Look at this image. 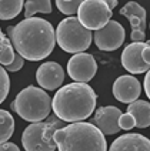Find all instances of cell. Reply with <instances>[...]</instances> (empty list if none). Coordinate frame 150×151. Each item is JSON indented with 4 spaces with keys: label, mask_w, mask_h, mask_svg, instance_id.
Returning <instances> with one entry per match:
<instances>
[{
    "label": "cell",
    "mask_w": 150,
    "mask_h": 151,
    "mask_svg": "<svg viewBox=\"0 0 150 151\" xmlns=\"http://www.w3.org/2000/svg\"><path fill=\"white\" fill-rule=\"evenodd\" d=\"M83 0H56V6L59 12H62L66 16H73L79 12V7Z\"/></svg>",
    "instance_id": "44dd1931"
},
{
    "label": "cell",
    "mask_w": 150,
    "mask_h": 151,
    "mask_svg": "<svg viewBox=\"0 0 150 151\" xmlns=\"http://www.w3.org/2000/svg\"><path fill=\"white\" fill-rule=\"evenodd\" d=\"M7 34L16 53L29 61L46 59L56 44V30L40 17H27L14 27L10 26Z\"/></svg>",
    "instance_id": "6da1fadb"
},
{
    "label": "cell",
    "mask_w": 150,
    "mask_h": 151,
    "mask_svg": "<svg viewBox=\"0 0 150 151\" xmlns=\"http://www.w3.org/2000/svg\"><path fill=\"white\" fill-rule=\"evenodd\" d=\"M97 94L87 83H70L60 87L51 99L54 116L63 121L77 123L89 118L96 110Z\"/></svg>",
    "instance_id": "7a4b0ae2"
},
{
    "label": "cell",
    "mask_w": 150,
    "mask_h": 151,
    "mask_svg": "<svg viewBox=\"0 0 150 151\" xmlns=\"http://www.w3.org/2000/svg\"><path fill=\"white\" fill-rule=\"evenodd\" d=\"M144 91H146V96L150 99V70L144 76Z\"/></svg>",
    "instance_id": "4316f807"
},
{
    "label": "cell",
    "mask_w": 150,
    "mask_h": 151,
    "mask_svg": "<svg viewBox=\"0 0 150 151\" xmlns=\"http://www.w3.org/2000/svg\"><path fill=\"white\" fill-rule=\"evenodd\" d=\"M122 114H123L122 110L114 107V106L100 107L94 111L93 124L97 127L103 134L113 135L122 130L119 126V120H120Z\"/></svg>",
    "instance_id": "4fadbf2b"
},
{
    "label": "cell",
    "mask_w": 150,
    "mask_h": 151,
    "mask_svg": "<svg viewBox=\"0 0 150 151\" xmlns=\"http://www.w3.org/2000/svg\"><path fill=\"white\" fill-rule=\"evenodd\" d=\"M0 151H20L14 143H3L0 144Z\"/></svg>",
    "instance_id": "484cf974"
},
{
    "label": "cell",
    "mask_w": 150,
    "mask_h": 151,
    "mask_svg": "<svg viewBox=\"0 0 150 151\" xmlns=\"http://www.w3.org/2000/svg\"><path fill=\"white\" fill-rule=\"evenodd\" d=\"M97 63L89 53H77L67 61V73L77 83H87L96 76Z\"/></svg>",
    "instance_id": "ba28073f"
},
{
    "label": "cell",
    "mask_w": 150,
    "mask_h": 151,
    "mask_svg": "<svg viewBox=\"0 0 150 151\" xmlns=\"http://www.w3.org/2000/svg\"><path fill=\"white\" fill-rule=\"evenodd\" d=\"M127 113L136 120V127L146 128L150 126V103L146 100H136L129 104Z\"/></svg>",
    "instance_id": "2e32d148"
},
{
    "label": "cell",
    "mask_w": 150,
    "mask_h": 151,
    "mask_svg": "<svg viewBox=\"0 0 150 151\" xmlns=\"http://www.w3.org/2000/svg\"><path fill=\"white\" fill-rule=\"evenodd\" d=\"M119 126L122 130H132L136 127V120L134 117L130 114V113H123L122 116H120V120H119Z\"/></svg>",
    "instance_id": "603a6c76"
},
{
    "label": "cell",
    "mask_w": 150,
    "mask_h": 151,
    "mask_svg": "<svg viewBox=\"0 0 150 151\" xmlns=\"http://www.w3.org/2000/svg\"><path fill=\"white\" fill-rule=\"evenodd\" d=\"M16 53L13 50V44L4 34L1 33L0 29V64L1 66H9L13 63Z\"/></svg>",
    "instance_id": "ffe728a7"
},
{
    "label": "cell",
    "mask_w": 150,
    "mask_h": 151,
    "mask_svg": "<svg viewBox=\"0 0 150 151\" xmlns=\"http://www.w3.org/2000/svg\"><path fill=\"white\" fill-rule=\"evenodd\" d=\"M120 14L126 16L132 26V42L146 40V10L137 1H129L120 9Z\"/></svg>",
    "instance_id": "30bf717a"
},
{
    "label": "cell",
    "mask_w": 150,
    "mask_h": 151,
    "mask_svg": "<svg viewBox=\"0 0 150 151\" xmlns=\"http://www.w3.org/2000/svg\"><path fill=\"white\" fill-rule=\"evenodd\" d=\"M25 0H0V20H12L20 14Z\"/></svg>",
    "instance_id": "e0dca14e"
},
{
    "label": "cell",
    "mask_w": 150,
    "mask_h": 151,
    "mask_svg": "<svg viewBox=\"0 0 150 151\" xmlns=\"http://www.w3.org/2000/svg\"><path fill=\"white\" fill-rule=\"evenodd\" d=\"M12 109L26 121L37 123L49 117L51 111V99L40 87L27 86L16 96L12 103Z\"/></svg>",
    "instance_id": "277c9868"
},
{
    "label": "cell",
    "mask_w": 150,
    "mask_h": 151,
    "mask_svg": "<svg viewBox=\"0 0 150 151\" xmlns=\"http://www.w3.org/2000/svg\"><path fill=\"white\" fill-rule=\"evenodd\" d=\"M64 127V121L56 116L47 117L46 121L32 123L26 127L22 134V144L25 151H54L57 145L54 143V133Z\"/></svg>",
    "instance_id": "5b68a950"
},
{
    "label": "cell",
    "mask_w": 150,
    "mask_h": 151,
    "mask_svg": "<svg viewBox=\"0 0 150 151\" xmlns=\"http://www.w3.org/2000/svg\"><path fill=\"white\" fill-rule=\"evenodd\" d=\"M92 39V30H87L75 16L63 19L56 29V43L66 53H83L90 47Z\"/></svg>",
    "instance_id": "8992f818"
},
{
    "label": "cell",
    "mask_w": 150,
    "mask_h": 151,
    "mask_svg": "<svg viewBox=\"0 0 150 151\" xmlns=\"http://www.w3.org/2000/svg\"><path fill=\"white\" fill-rule=\"evenodd\" d=\"M10 90V78L7 76V70L0 64V104L6 100Z\"/></svg>",
    "instance_id": "7402d4cb"
},
{
    "label": "cell",
    "mask_w": 150,
    "mask_h": 151,
    "mask_svg": "<svg viewBox=\"0 0 150 151\" xmlns=\"http://www.w3.org/2000/svg\"><path fill=\"white\" fill-rule=\"evenodd\" d=\"M144 44L146 42H133L127 44L122 53V66L132 74H142L150 70V66L144 63L142 57Z\"/></svg>",
    "instance_id": "5bb4252c"
},
{
    "label": "cell",
    "mask_w": 150,
    "mask_h": 151,
    "mask_svg": "<svg viewBox=\"0 0 150 151\" xmlns=\"http://www.w3.org/2000/svg\"><path fill=\"white\" fill-rule=\"evenodd\" d=\"M142 57L144 60V63L150 66V42H146V44H144L142 50Z\"/></svg>",
    "instance_id": "d4e9b609"
},
{
    "label": "cell",
    "mask_w": 150,
    "mask_h": 151,
    "mask_svg": "<svg viewBox=\"0 0 150 151\" xmlns=\"http://www.w3.org/2000/svg\"><path fill=\"white\" fill-rule=\"evenodd\" d=\"M140 93H142V86L134 76H120L113 83V96L120 103L130 104L133 101L139 100Z\"/></svg>",
    "instance_id": "8fae6325"
},
{
    "label": "cell",
    "mask_w": 150,
    "mask_h": 151,
    "mask_svg": "<svg viewBox=\"0 0 150 151\" xmlns=\"http://www.w3.org/2000/svg\"><path fill=\"white\" fill-rule=\"evenodd\" d=\"M94 44L103 51L117 50L125 42V29L116 20H110L104 27L94 32Z\"/></svg>",
    "instance_id": "9c48e42d"
},
{
    "label": "cell",
    "mask_w": 150,
    "mask_h": 151,
    "mask_svg": "<svg viewBox=\"0 0 150 151\" xmlns=\"http://www.w3.org/2000/svg\"><path fill=\"white\" fill-rule=\"evenodd\" d=\"M36 80L43 90H56L64 80V70L56 61H46L36 71Z\"/></svg>",
    "instance_id": "7c38bea8"
},
{
    "label": "cell",
    "mask_w": 150,
    "mask_h": 151,
    "mask_svg": "<svg viewBox=\"0 0 150 151\" xmlns=\"http://www.w3.org/2000/svg\"><path fill=\"white\" fill-rule=\"evenodd\" d=\"M104 1L107 3V4H109V7L112 9V10H113V9H114V7L117 6V0H104Z\"/></svg>",
    "instance_id": "83f0119b"
},
{
    "label": "cell",
    "mask_w": 150,
    "mask_h": 151,
    "mask_svg": "<svg viewBox=\"0 0 150 151\" xmlns=\"http://www.w3.org/2000/svg\"><path fill=\"white\" fill-rule=\"evenodd\" d=\"M112 14L113 10L104 0H83L77 12V19L87 30L96 32L112 20Z\"/></svg>",
    "instance_id": "52a82bcc"
},
{
    "label": "cell",
    "mask_w": 150,
    "mask_h": 151,
    "mask_svg": "<svg viewBox=\"0 0 150 151\" xmlns=\"http://www.w3.org/2000/svg\"><path fill=\"white\" fill-rule=\"evenodd\" d=\"M23 64H25V59L19 54V53H16V56H14V60H13V63L12 64H9V66H6V70H9V71H19L20 68L23 67Z\"/></svg>",
    "instance_id": "cb8c5ba5"
},
{
    "label": "cell",
    "mask_w": 150,
    "mask_h": 151,
    "mask_svg": "<svg viewBox=\"0 0 150 151\" xmlns=\"http://www.w3.org/2000/svg\"><path fill=\"white\" fill-rule=\"evenodd\" d=\"M36 13H51L50 0H27L25 3V17H33Z\"/></svg>",
    "instance_id": "d6986e66"
},
{
    "label": "cell",
    "mask_w": 150,
    "mask_h": 151,
    "mask_svg": "<svg viewBox=\"0 0 150 151\" xmlns=\"http://www.w3.org/2000/svg\"><path fill=\"white\" fill-rule=\"evenodd\" d=\"M59 151H107L104 134L93 123L77 121L54 133Z\"/></svg>",
    "instance_id": "3957f363"
},
{
    "label": "cell",
    "mask_w": 150,
    "mask_h": 151,
    "mask_svg": "<svg viewBox=\"0 0 150 151\" xmlns=\"http://www.w3.org/2000/svg\"><path fill=\"white\" fill-rule=\"evenodd\" d=\"M109 151H150V140L136 133H129L117 137Z\"/></svg>",
    "instance_id": "9a60e30c"
},
{
    "label": "cell",
    "mask_w": 150,
    "mask_h": 151,
    "mask_svg": "<svg viewBox=\"0 0 150 151\" xmlns=\"http://www.w3.org/2000/svg\"><path fill=\"white\" fill-rule=\"evenodd\" d=\"M14 133V118L7 110L0 109V144L7 143Z\"/></svg>",
    "instance_id": "ac0fdd59"
}]
</instances>
